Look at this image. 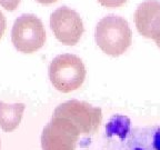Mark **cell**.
I'll return each instance as SVG.
<instances>
[{"label":"cell","mask_w":160,"mask_h":150,"mask_svg":"<svg viewBox=\"0 0 160 150\" xmlns=\"http://www.w3.org/2000/svg\"><path fill=\"white\" fill-rule=\"evenodd\" d=\"M95 40L103 52L112 57L121 56L132 43V31L125 18L110 13L96 26Z\"/></svg>","instance_id":"cell-1"},{"label":"cell","mask_w":160,"mask_h":150,"mask_svg":"<svg viewBox=\"0 0 160 150\" xmlns=\"http://www.w3.org/2000/svg\"><path fill=\"white\" fill-rule=\"evenodd\" d=\"M49 79L53 88L68 93L82 86L86 68L82 60L72 53H63L52 59L49 65Z\"/></svg>","instance_id":"cell-2"},{"label":"cell","mask_w":160,"mask_h":150,"mask_svg":"<svg viewBox=\"0 0 160 150\" xmlns=\"http://www.w3.org/2000/svg\"><path fill=\"white\" fill-rule=\"evenodd\" d=\"M11 41L19 52H36L46 42V30L42 21L33 13L19 16L13 22Z\"/></svg>","instance_id":"cell-3"},{"label":"cell","mask_w":160,"mask_h":150,"mask_svg":"<svg viewBox=\"0 0 160 150\" xmlns=\"http://www.w3.org/2000/svg\"><path fill=\"white\" fill-rule=\"evenodd\" d=\"M52 116L70 120L83 136H91L97 132L102 121L101 108L76 99L68 100L59 105Z\"/></svg>","instance_id":"cell-4"},{"label":"cell","mask_w":160,"mask_h":150,"mask_svg":"<svg viewBox=\"0 0 160 150\" xmlns=\"http://www.w3.org/2000/svg\"><path fill=\"white\" fill-rule=\"evenodd\" d=\"M79 129L70 120L52 116L41 133L42 150H76L79 138Z\"/></svg>","instance_id":"cell-5"},{"label":"cell","mask_w":160,"mask_h":150,"mask_svg":"<svg viewBox=\"0 0 160 150\" xmlns=\"http://www.w3.org/2000/svg\"><path fill=\"white\" fill-rule=\"evenodd\" d=\"M50 28L62 45L75 46L83 35L82 19L79 13L67 6H61L50 16Z\"/></svg>","instance_id":"cell-6"},{"label":"cell","mask_w":160,"mask_h":150,"mask_svg":"<svg viewBox=\"0 0 160 150\" xmlns=\"http://www.w3.org/2000/svg\"><path fill=\"white\" fill-rule=\"evenodd\" d=\"M159 18V0H145L138 6L135 12V23L138 32L148 39H151L153 28Z\"/></svg>","instance_id":"cell-7"},{"label":"cell","mask_w":160,"mask_h":150,"mask_svg":"<svg viewBox=\"0 0 160 150\" xmlns=\"http://www.w3.org/2000/svg\"><path fill=\"white\" fill-rule=\"evenodd\" d=\"M126 150H160V126L139 128L128 132Z\"/></svg>","instance_id":"cell-8"},{"label":"cell","mask_w":160,"mask_h":150,"mask_svg":"<svg viewBox=\"0 0 160 150\" xmlns=\"http://www.w3.org/2000/svg\"><path fill=\"white\" fill-rule=\"evenodd\" d=\"M25 109V103L9 105L0 101V128L6 132H11L17 129L21 122Z\"/></svg>","instance_id":"cell-9"},{"label":"cell","mask_w":160,"mask_h":150,"mask_svg":"<svg viewBox=\"0 0 160 150\" xmlns=\"http://www.w3.org/2000/svg\"><path fill=\"white\" fill-rule=\"evenodd\" d=\"M98 2L103 7L107 8H117L125 5L127 0H98Z\"/></svg>","instance_id":"cell-10"},{"label":"cell","mask_w":160,"mask_h":150,"mask_svg":"<svg viewBox=\"0 0 160 150\" xmlns=\"http://www.w3.org/2000/svg\"><path fill=\"white\" fill-rule=\"evenodd\" d=\"M21 0H0V6H2L8 11H13L18 8Z\"/></svg>","instance_id":"cell-11"},{"label":"cell","mask_w":160,"mask_h":150,"mask_svg":"<svg viewBox=\"0 0 160 150\" xmlns=\"http://www.w3.org/2000/svg\"><path fill=\"white\" fill-rule=\"evenodd\" d=\"M151 39H153L157 43V46L160 48V18L158 19V21L156 22V26L153 28V32Z\"/></svg>","instance_id":"cell-12"},{"label":"cell","mask_w":160,"mask_h":150,"mask_svg":"<svg viewBox=\"0 0 160 150\" xmlns=\"http://www.w3.org/2000/svg\"><path fill=\"white\" fill-rule=\"evenodd\" d=\"M6 26H7V21H6V17L3 16V13L0 11V39L2 38L3 33H5Z\"/></svg>","instance_id":"cell-13"},{"label":"cell","mask_w":160,"mask_h":150,"mask_svg":"<svg viewBox=\"0 0 160 150\" xmlns=\"http://www.w3.org/2000/svg\"><path fill=\"white\" fill-rule=\"evenodd\" d=\"M36 1H38L39 3H42V5H51V3L56 2L58 0H36Z\"/></svg>","instance_id":"cell-14"},{"label":"cell","mask_w":160,"mask_h":150,"mask_svg":"<svg viewBox=\"0 0 160 150\" xmlns=\"http://www.w3.org/2000/svg\"><path fill=\"white\" fill-rule=\"evenodd\" d=\"M0 148H1V141H0Z\"/></svg>","instance_id":"cell-15"}]
</instances>
